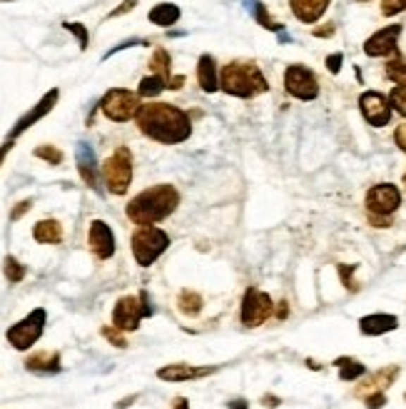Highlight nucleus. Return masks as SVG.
Masks as SVG:
<instances>
[{
    "label": "nucleus",
    "instance_id": "obj_1",
    "mask_svg": "<svg viewBox=\"0 0 406 409\" xmlns=\"http://www.w3.org/2000/svg\"><path fill=\"white\" fill-rule=\"evenodd\" d=\"M135 123H137V130L144 138H150L160 145H180V142L190 140V135H192L190 115L172 102H144Z\"/></svg>",
    "mask_w": 406,
    "mask_h": 409
},
{
    "label": "nucleus",
    "instance_id": "obj_2",
    "mask_svg": "<svg viewBox=\"0 0 406 409\" xmlns=\"http://www.w3.org/2000/svg\"><path fill=\"white\" fill-rule=\"evenodd\" d=\"M177 204H180V193H177L175 185L160 183L135 195L125 207V215L137 227H147L167 220L177 210Z\"/></svg>",
    "mask_w": 406,
    "mask_h": 409
},
{
    "label": "nucleus",
    "instance_id": "obj_3",
    "mask_svg": "<svg viewBox=\"0 0 406 409\" xmlns=\"http://www.w3.org/2000/svg\"><path fill=\"white\" fill-rule=\"evenodd\" d=\"M219 90L225 95L250 100L267 92L269 83L254 60H230L219 73Z\"/></svg>",
    "mask_w": 406,
    "mask_h": 409
},
{
    "label": "nucleus",
    "instance_id": "obj_4",
    "mask_svg": "<svg viewBox=\"0 0 406 409\" xmlns=\"http://www.w3.org/2000/svg\"><path fill=\"white\" fill-rule=\"evenodd\" d=\"M130 248H133L135 262H137L140 267H150V264L170 248V235L155 225L137 227L135 235L130 237Z\"/></svg>",
    "mask_w": 406,
    "mask_h": 409
},
{
    "label": "nucleus",
    "instance_id": "obj_5",
    "mask_svg": "<svg viewBox=\"0 0 406 409\" xmlns=\"http://www.w3.org/2000/svg\"><path fill=\"white\" fill-rule=\"evenodd\" d=\"M102 180H105L107 193H128L130 183H133V152H130V147L120 145L113 155L102 162Z\"/></svg>",
    "mask_w": 406,
    "mask_h": 409
},
{
    "label": "nucleus",
    "instance_id": "obj_6",
    "mask_svg": "<svg viewBox=\"0 0 406 409\" xmlns=\"http://www.w3.org/2000/svg\"><path fill=\"white\" fill-rule=\"evenodd\" d=\"M152 315V305L147 292H140L135 295H125L118 300L113 310V327H118L120 332H135L140 327V319L150 317Z\"/></svg>",
    "mask_w": 406,
    "mask_h": 409
},
{
    "label": "nucleus",
    "instance_id": "obj_7",
    "mask_svg": "<svg viewBox=\"0 0 406 409\" xmlns=\"http://www.w3.org/2000/svg\"><path fill=\"white\" fill-rule=\"evenodd\" d=\"M142 102H140V95L128 87H113L107 90L100 100V110L107 120L113 123H128V120L137 118Z\"/></svg>",
    "mask_w": 406,
    "mask_h": 409
},
{
    "label": "nucleus",
    "instance_id": "obj_8",
    "mask_svg": "<svg viewBox=\"0 0 406 409\" xmlns=\"http://www.w3.org/2000/svg\"><path fill=\"white\" fill-rule=\"evenodd\" d=\"M284 90L302 102H312L319 97V78L307 65H289L284 71Z\"/></svg>",
    "mask_w": 406,
    "mask_h": 409
},
{
    "label": "nucleus",
    "instance_id": "obj_9",
    "mask_svg": "<svg viewBox=\"0 0 406 409\" xmlns=\"http://www.w3.org/2000/svg\"><path fill=\"white\" fill-rule=\"evenodd\" d=\"M45 319H48L45 310H32V312L27 315L25 319H20V322L13 324V327L8 329V332H6L8 342H11V345L16 347V350H20V352L30 350V347L35 345L40 337H43Z\"/></svg>",
    "mask_w": 406,
    "mask_h": 409
},
{
    "label": "nucleus",
    "instance_id": "obj_10",
    "mask_svg": "<svg viewBox=\"0 0 406 409\" xmlns=\"http://www.w3.org/2000/svg\"><path fill=\"white\" fill-rule=\"evenodd\" d=\"M274 302L267 292L250 287L242 297V324L245 327H259L274 315Z\"/></svg>",
    "mask_w": 406,
    "mask_h": 409
},
{
    "label": "nucleus",
    "instance_id": "obj_11",
    "mask_svg": "<svg viewBox=\"0 0 406 409\" xmlns=\"http://www.w3.org/2000/svg\"><path fill=\"white\" fill-rule=\"evenodd\" d=\"M364 204H367V212H371V215L391 217L401 207V190L391 183H379L367 190Z\"/></svg>",
    "mask_w": 406,
    "mask_h": 409
},
{
    "label": "nucleus",
    "instance_id": "obj_12",
    "mask_svg": "<svg viewBox=\"0 0 406 409\" xmlns=\"http://www.w3.org/2000/svg\"><path fill=\"white\" fill-rule=\"evenodd\" d=\"M359 110H362L364 120H367L371 128H384V125L391 123V113H394V108H391L389 102V95H384V92L379 90H367L359 95Z\"/></svg>",
    "mask_w": 406,
    "mask_h": 409
},
{
    "label": "nucleus",
    "instance_id": "obj_13",
    "mask_svg": "<svg viewBox=\"0 0 406 409\" xmlns=\"http://www.w3.org/2000/svg\"><path fill=\"white\" fill-rule=\"evenodd\" d=\"M401 30H404V25H399V23H391V25L376 30L371 38L364 40V53L369 58H389V55H396Z\"/></svg>",
    "mask_w": 406,
    "mask_h": 409
},
{
    "label": "nucleus",
    "instance_id": "obj_14",
    "mask_svg": "<svg viewBox=\"0 0 406 409\" xmlns=\"http://www.w3.org/2000/svg\"><path fill=\"white\" fill-rule=\"evenodd\" d=\"M87 248L97 260H110L115 255V235L110 225L102 220H92L87 230Z\"/></svg>",
    "mask_w": 406,
    "mask_h": 409
},
{
    "label": "nucleus",
    "instance_id": "obj_15",
    "mask_svg": "<svg viewBox=\"0 0 406 409\" xmlns=\"http://www.w3.org/2000/svg\"><path fill=\"white\" fill-rule=\"evenodd\" d=\"M58 97H60V90H58V87H53V90H50V92H45V95L40 97L38 105H32V110H27V113L23 115V118L16 123V128L11 130V140H16L18 135H23L27 128H32V125L38 123V120H43L45 115H48L50 110L55 108V102H58Z\"/></svg>",
    "mask_w": 406,
    "mask_h": 409
},
{
    "label": "nucleus",
    "instance_id": "obj_16",
    "mask_svg": "<svg viewBox=\"0 0 406 409\" xmlns=\"http://www.w3.org/2000/svg\"><path fill=\"white\" fill-rule=\"evenodd\" d=\"M217 367H192V365H167L157 370V377L165 382H190V379H202L209 377Z\"/></svg>",
    "mask_w": 406,
    "mask_h": 409
},
{
    "label": "nucleus",
    "instance_id": "obj_17",
    "mask_svg": "<svg viewBox=\"0 0 406 409\" xmlns=\"http://www.w3.org/2000/svg\"><path fill=\"white\" fill-rule=\"evenodd\" d=\"M75 160H78V173H80V178L85 180V185L97 190V160H95V152H92V147L87 145V142H78Z\"/></svg>",
    "mask_w": 406,
    "mask_h": 409
},
{
    "label": "nucleus",
    "instance_id": "obj_18",
    "mask_svg": "<svg viewBox=\"0 0 406 409\" xmlns=\"http://www.w3.org/2000/svg\"><path fill=\"white\" fill-rule=\"evenodd\" d=\"M329 3L331 0H289L294 18L300 23H307V25H314V23L326 13Z\"/></svg>",
    "mask_w": 406,
    "mask_h": 409
},
{
    "label": "nucleus",
    "instance_id": "obj_19",
    "mask_svg": "<svg viewBox=\"0 0 406 409\" xmlns=\"http://www.w3.org/2000/svg\"><path fill=\"white\" fill-rule=\"evenodd\" d=\"M399 327V317L394 315H384V312H376V315H367V317L359 319V329L369 337H379V334L386 332H394Z\"/></svg>",
    "mask_w": 406,
    "mask_h": 409
},
{
    "label": "nucleus",
    "instance_id": "obj_20",
    "mask_svg": "<svg viewBox=\"0 0 406 409\" xmlns=\"http://www.w3.org/2000/svg\"><path fill=\"white\" fill-rule=\"evenodd\" d=\"M197 83L204 92H217L219 90V73H217V60L212 55H199L197 60Z\"/></svg>",
    "mask_w": 406,
    "mask_h": 409
},
{
    "label": "nucleus",
    "instance_id": "obj_21",
    "mask_svg": "<svg viewBox=\"0 0 406 409\" xmlns=\"http://www.w3.org/2000/svg\"><path fill=\"white\" fill-rule=\"evenodd\" d=\"M396 374H399V367H386V370L376 372V374H371V377L364 382V387L357 389V397H369V394L374 392H384V387H389L391 382L396 379Z\"/></svg>",
    "mask_w": 406,
    "mask_h": 409
},
{
    "label": "nucleus",
    "instance_id": "obj_22",
    "mask_svg": "<svg viewBox=\"0 0 406 409\" xmlns=\"http://www.w3.org/2000/svg\"><path fill=\"white\" fill-rule=\"evenodd\" d=\"M25 370L40 372V374H53L60 372V355L58 352H35L25 360Z\"/></svg>",
    "mask_w": 406,
    "mask_h": 409
},
{
    "label": "nucleus",
    "instance_id": "obj_23",
    "mask_svg": "<svg viewBox=\"0 0 406 409\" xmlns=\"http://www.w3.org/2000/svg\"><path fill=\"white\" fill-rule=\"evenodd\" d=\"M180 16H182L180 6H175V3H157V6L147 13V20L157 28H170L180 20Z\"/></svg>",
    "mask_w": 406,
    "mask_h": 409
},
{
    "label": "nucleus",
    "instance_id": "obj_24",
    "mask_svg": "<svg viewBox=\"0 0 406 409\" xmlns=\"http://www.w3.org/2000/svg\"><path fill=\"white\" fill-rule=\"evenodd\" d=\"M32 237L40 245H60V240H63V225L58 220H40L38 225L32 227Z\"/></svg>",
    "mask_w": 406,
    "mask_h": 409
},
{
    "label": "nucleus",
    "instance_id": "obj_25",
    "mask_svg": "<svg viewBox=\"0 0 406 409\" xmlns=\"http://www.w3.org/2000/svg\"><path fill=\"white\" fill-rule=\"evenodd\" d=\"M177 310H180L185 317H197L202 312V297L192 290H182L177 297Z\"/></svg>",
    "mask_w": 406,
    "mask_h": 409
},
{
    "label": "nucleus",
    "instance_id": "obj_26",
    "mask_svg": "<svg viewBox=\"0 0 406 409\" xmlns=\"http://www.w3.org/2000/svg\"><path fill=\"white\" fill-rule=\"evenodd\" d=\"M162 90H170V85H167V80H165V78H160V75L142 78V80H140V85H137V95L140 97H147V100L157 97Z\"/></svg>",
    "mask_w": 406,
    "mask_h": 409
},
{
    "label": "nucleus",
    "instance_id": "obj_27",
    "mask_svg": "<svg viewBox=\"0 0 406 409\" xmlns=\"http://www.w3.org/2000/svg\"><path fill=\"white\" fill-rule=\"evenodd\" d=\"M170 65H172V58H170V53H167L165 48H157L155 53H152V58H150V71H152V75L165 78L167 85H170V80H172Z\"/></svg>",
    "mask_w": 406,
    "mask_h": 409
},
{
    "label": "nucleus",
    "instance_id": "obj_28",
    "mask_svg": "<svg viewBox=\"0 0 406 409\" xmlns=\"http://www.w3.org/2000/svg\"><path fill=\"white\" fill-rule=\"evenodd\" d=\"M334 365L339 367V379H342V382H354V379H359L362 374H367V367L357 360H349V357H342V360H337Z\"/></svg>",
    "mask_w": 406,
    "mask_h": 409
},
{
    "label": "nucleus",
    "instance_id": "obj_29",
    "mask_svg": "<svg viewBox=\"0 0 406 409\" xmlns=\"http://www.w3.org/2000/svg\"><path fill=\"white\" fill-rule=\"evenodd\" d=\"M384 73L391 83H396V85H406V55H399V53L391 55V60L386 63Z\"/></svg>",
    "mask_w": 406,
    "mask_h": 409
},
{
    "label": "nucleus",
    "instance_id": "obj_30",
    "mask_svg": "<svg viewBox=\"0 0 406 409\" xmlns=\"http://www.w3.org/2000/svg\"><path fill=\"white\" fill-rule=\"evenodd\" d=\"M3 272H6L8 282H13V285H18V282H23V277H25V267H23L20 262H18L13 255H8L6 262H3Z\"/></svg>",
    "mask_w": 406,
    "mask_h": 409
},
{
    "label": "nucleus",
    "instance_id": "obj_31",
    "mask_svg": "<svg viewBox=\"0 0 406 409\" xmlns=\"http://www.w3.org/2000/svg\"><path fill=\"white\" fill-rule=\"evenodd\" d=\"M252 13H254V18H257V23L264 28V30H282V25L279 23H274L272 18H269V13H267V8L262 6V3H252Z\"/></svg>",
    "mask_w": 406,
    "mask_h": 409
},
{
    "label": "nucleus",
    "instance_id": "obj_32",
    "mask_svg": "<svg viewBox=\"0 0 406 409\" xmlns=\"http://www.w3.org/2000/svg\"><path fill=\"white\" fill-rule=\"evenodd\" d=\"M389 102H391V108H394L396 113L401 115V118H406V85H394V87H391Z\"/></svg>",
    "mask_w": 406,
    "mask_h": 409
},
{
    "label": "nucleus",
    "instance_id": "obj_33",
    "mask_svg": "<svg viewBox=\"0 0 406 409\" xmlns=\"http://www.w3.org/2000/svg\"><path fill=\"white\" fill-rule=\"evenodd\" d=\"M35 157L45 160L48 165H60L63 162V150H58L55 145H40L35 147Z\"/></svg>",
    "mask_w": 406,
    "mask_h": 409
},
{
    "label": "nucleus",
    "instance_id": "obj_34",
    "mask_svg": "<svg viewBox=\"0 0 406 409\" xmlns=\"http://www.w3.org/2000/svg\"><path fill=\"white\" fill-rule=\"evenodd\" d=\"M63 28L75 35L78 43H80V50H87V45H90V32H87V28L82 23H63Z\"/></svg>",
    "mask_w": 406,
    "mask_h": 409
},
{
    "label": "nucleus",
    "instance_id": "obj_35",
    "mask_svg": "<svg viewBox=\"0 0 406 409\" xmlns=\"http://www.w3.org/2000/svg\"><path fill=\"white\" fill-rule=\"evenodd\" d=\"M406 11V0H381V16L391 18Z\"/></svg>",
    "mask_w": 406,
    "mask_h": 409
},
{
    "label": "nucleus",
    "instance_id": "obj_36",
    "mask_svg": "<svg viewBox=\"0 0 406 409\" xmlns=\"http://www.w3.org/2000/svg\"><path fill=\"white\" fill-rule=\"evenodd\" d=\"M354 269H357V264H339V275H342V280H344V287H347L349 292H357V290H359V285H357V282L352 280Z\"/></svg>",
    "mask_w": 406,
    "mask_h": 409
},
{
    "label": "nucleus",
    "instance_id": "obj_37",
    "mask_svg": "<svg viewBox=\"0 0 406 409\" xmlns=\"http://www.w3.org/2000/svg\"><path fill=\"white\" fill-rule=\"evenodd\" d=\"M102 337L110 339L115 347H128V342H125V337L120 334L118 327H102Z\"/></svg>",
    "mask_w": 406,
    "mask_h": 409
},
{
    "label": "nucleus",
    "instance_id": "obj_38",
    "mask_svg": "<svg viewBox=\"0 0 406 409\" xmlns=\"http://www.w3.org/2000/svg\"><path fill=\"white\" fill-rule=\"evenodd\" d=\"M342 63H344V55L342 53H334L326 58V71L331 73V75H337L339 71H342Z\"/></svg>",
    "mask_w": 406,
    "mask_h": 409
},
{
    "label": "nucleus",
    "instance_id": "obj_39",
    "mask_svg": "<svg viewBox=\"0 0 406 409\" xmlns=\"http://www.w3.org/2000/svg\"><path fill=\"white\" fill-rule=\"evenodd\" d=\"M369 225L379 227V230H386V227L394 225V220H391V217H386V215H371V212H369Z\"/></svg>",
    "mask_w": 406,
    "mask_h": 409
},
{
    "label": "nucleus",
    "instance_id": "obj_40",
    "mask_svg": "<svg viewBox=\"0 0 406 409\" xmlns=\"http://www.w3.org/2000/svg\"><path fill=\"white\" fill-rule=\"evenodd\" d=\"M364 402H367L369 409H379L386 404V394L384 392H374V394H369V397H364Z\"/></svg>",
    "mask_w": 406,
    "mask_h": 409
},
{
    "label": "nucleus",
    "instance_id": "obj_41",
    "mask_svg": "<svg viewBox=\"0 0 406 409\" xmlns=\"http://www.w3.org/2000/svg\"><path fill=\"white\" fill-rule=\"evenodd\" d=\"M394 142H396V147H399L401 152H406V123L396 125V130H394Z\"/></svg>",
    "mask_w": 406,
    "mask_h": 409
},
{
    "label": "nucleus",
    "instance_id": "obj_42",
    "mask_svg": "<svg viewBox=\"0 0 406 409\" xmlns=\"http://www.w3.org/2000/svg\"><path fill=\"white\" fill-rule=\"evenodd\" d=\"M135 6H137V0H123V3H120V8H115V11L110 13V18H120V16H123V13H130V11H133Z\"/></svg>",
    "mask_w": 406,
    "mask_h": 409
},
{
    "label": "nucleus",
    "instance_id": "obj_43",
    "mask_svg": "<svg viewBox=\"0 0 406 409\" xmlns=\"http://www.w3.org/2000/svg\"><path fill=\"white\" fill-rule=\"evenodd\" d=\"M30 204H32L30 200H23V202H18V207L11 212V220H20V217L25 215L27 210H30Z\"/></svg>",
    "mask_w": 406,
    "mask_h": 409
},
{
    "label": "nucleus",
    "instance_id": "obj_44",
    "mask_svg": "<svg viewBox=\"0 0 406 409\" xmlns=\"http://www.w3.org/2000/svg\"><path fill=\"white\" fill-rule=\"evenodd\" d=\"M312 32H314L316 38H329V35H334V23H326L324 28H314Z\"/></svg>",
    "mask_w": 406,
    "mask_h": 409
},
{
    "label": "nucleus",
    "instance_id": "obj_45",
    "mask_svg": "<svg viewBox=\"0 0 406 409\" xmlns=\"http://www.w3.org/2000/svg\"><path fill=\"white\" fill-rule=\"evenodd\" d=\"M172 409H190L187 399H185V397H175V399H172Z\"/></svg>",
    "mask_w": 406,
    "mask_h": 409
},
{
    "label": "nucleus",
    "instance_id": "obj_46",
    "mask_svg": "<svg viewBox=\"0 0 406 409\" xmlns=\"http://www.w3.org/2000/svg\"><path fill=\"white\" fill-rule=\"evenodd\" d=\"M13 150V140H8V142H3V147H0V165H3V160H6V155Z\"/></svg>",
    "mask_w": 406,
    "mask_h": 409
},
{
    "label": "nucleus",
    "instance_id": "obj_47",
    "mask_svg": "<svg viewBox=\"0 0 406 409\" xmlns=\"http://www.w3.org/2000/svg\"><path fill=\"white\" fill-rule=\"evenodd\" d=\"M262 402H264V407H279V397H269V394H264Z\"/></svg>",
    "mask_w": 406,
    "mask_h": 409
},
{
    "label": "nucleus",
    "instance_id": "obj_48",
    "mask_svg": "<svg viewBox=\"0 0 406 409\" xmlns=\"http://www.w3.org/2000/svg\"><path fill=\"white\" fill-rule=\"evenodd\" d=\"M227 407H230V409H247V402H245V399H232Z\"/></svg>",
    "mask_w": 406,
    "mask_h": 409
},
{
    "label": "nucleus",
    "instance_id": "obj_49",
    "mask_svg": "<svg viewBox=\"0 0 406 409\" xmlns=\"http://www.w3.org/2000/svg\"><path fill=\"white\" fill-rule=\"evenodd\" d=\"M277 317L279 319L287 317V302H279V305H277Z\"/></svg>",
    "mask_w": 406,
    "mask_h": 409
},
{
    "label": "nucleus",
    "instance_id": "obj_50",
    "mask_svg": "<svg viewBox=\"0 0 406 409\" xmlns=\"http://www.w3.org/2000/svg\"><path fill=\"white\" fill-rule=\"evenodd\" d=\"M401 183H404V190H406V173H404V180H401Z\"/></svg>",
    "mask_w": 406,
    "mask_h": 409
},
{
    "label": "nucleus",
    "instance_id": "obj_51",
    "mask_svg": "<svg viewBox=\"0 0 406 409\" xmlns=\"http://www.w3.org/2000/svg\"><path fill=\"white\" fill-rule=\"evenodd\" d=\"M357 3H371V0H357Z\"/></svg>",
    "mask_w": 406,
    "mask_h": 409
}]
</instances>
